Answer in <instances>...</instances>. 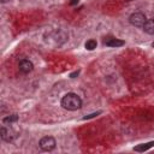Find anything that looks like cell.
<instances>
[{
  "instance_id": "1",
  "label": "cell",
  "mask_w": 154,
  "mask_h": 154,
  "mask_svg": "<svg viewBox=\"0 0 154 154\" xmlns=\"http://www.w3.org/2000/svg\"><path fill=\"white\" fill-rule=\"evenodd\" d=\"M60 105L63 108L67 111H76L82 107V100L81 97L75 93H67L63 96Z\"/></svg>"
},
{
  "instance_id": "2",
  "label": "cell",
  "mask_w": 154,
  "mask_h": 154,
  "mask_svg": "<svg viewBox=\"0 0 154 154\" xmlns=\"http://www.w3.org/2000/svg\"><path fill=\"white\" fill-rule=\"evenodd\" d=\"M55 144H57V141H55V138L52 137V136H45V137H42V138L40 140V142H38L40 148H41L42 150H45V152H51V150H53V149L55 148Z\"/></svg>"
},
{
  "instance_id": "3",
  "label": "cell",
  "mask_w": 154,
  "mask_h": 154,
  "mask_svg": "<svg viewBox=\"0 0 154 154\" xmlns=\"http://www.w3.org/2000/svg\"><path fill=\"white\" fill-rule=\"evenodd\" d=\"M146 20H147V18L142 12H134L129 17L130 24L134 25V26H137V28H142L143 24L146 23Z\"/></svg>"
},
{
  "instance_id": "4",
  "label": "cell",
  "mask_w": 154,
  "mask_h": 154,
  "mask_svg": "<svg viewBox=\"0 0 154 154\" xmlns=\"http://www.w3.org/2000/svg\"><path fill=\"white\" fill-rule=\"evenodd\" d=\"M14 132H13V130L12 129H10V128H7V126H1V129H0V137H1V140L2 141H5V142H12L13 141V138H14Z\"/></svg>"
},
{
  "instance_id": "5",
  "label": "cell",
  "mask_w": 154,
  "mask_h": 154,
  "mask_svg": "<svg viewBox=\"0 0 154 154\" xmlns=\"http://www.w3.org/2000/svg\"><path fill=\"white\" fill-rule=\"evenodd\" d=\"M18 67H19V71L22 73H30L34 70V64L28 59H22L19 61Z\"/></svg>"
},
{
  "instance_id": "6",
  "label": "cell",
  "mask_w": 154,
  "mask_h": 154,
  "mask_svg": "<svg viewBox=\"0 0 154 154\" xmlns=\"http://www.w3.org/2000/svg\"><path fill=\"white\" fill-rule=\"evenodd\" d=\"M143 31L148 35H154V19H147L143 24Z\"/></svg>"
},
{
  "instance_id": "7",
  "label": "cell",
  "mask_w": 154,
  "mask_h": 154,
  "mask_svg": "<svg viewBox=\"0 0 154 154\" xmlns=\"http://www.w3.org/2000/svg\"><path fill=\"white\" fill-rule=\"evenodd\" d=\"M105 45L108 47H120L124 45L123 40H118V38H108L105 41Z\"/></svg>"
},
{
  "instance_id": "8",
  "label": "cell",
  "mask_w": 154,
  "mask_h": 154,
  "mask_svg": "<svg viewBox=\"0 0 154 154\" xmlns=\"http://www.w3.org/2000/svg\"><path fill=\"white\" fill-rule=\"evenodd\" d=\"M152 147H154V141L148 142V143H142V144H138V146L134 147V150H136V152H146V150L150 149Z\"/></svg>"
},
{
  "instance_id": "9",
  "label": "cell",
  "mask_w": 154,
  "mask_h": 154,
  "mask_svg": "<svg viewBox=\"0 0 154 154\" xmlns=\"http://www.w3.org/2000/svg\"><path fill=\"white\" fill-rule=\"evenodd\" d=\"M18 120V116L17 114H11V116H7L2 119V123L4 124H12V123H16Z\"/></svg>"
},
{
  "instance_id": "10",
  "label": "cell",
  "mask_w": 154,
  "mask_h": 154,
  "mask_svg": "<svg viewBox=\"0 0 154 154\" xmlns=\"http://www.w3.org/2000/svg\"><path fill=\"white\" fill-rule=\"evenodd\" d=\"M85 48L88 49V51H93V49H95L96 48V46H97V43H96V41L95 40H88L87 42H85Z\"/></svg>"
},
{
  "instance_id": "11",
  "label": "cell",
  "mask_w": 154,
  "mask_h": 154,
  "mask_svg": "<svg viewBox=\"0 0 154 154\" xmlns=\"http://www.w3.org/2000/svg\"><path fill=\"white\" fill-rule=\"evenodd\" d=\"M97 114H100V112H96V113H91V114H89V116H87V117H84L83 119L84 120H87V119H90V118H94L95 116H97Z\"/></svg>"
},
{
  "instance_id": "12",
  "label": "cell",
  "mask_w": 154,
  "mask_h": 154,
  "mask_svg": "<svg viewBox=\"0 0 154 154\" xmlns=\"http://www.w3.org/2000/svg\"><path fill=\"white\" fill-rule=\"evenodd\" d=\"M78 73H79L78 71H75V72H72V73L70 75V77H71V78H75L76 76H78Z\"/></svg>"
},
{
  "instance_id": "13",
  "label": "cell",
  "mask_w": 154,
  "mask_h": 154,
  "mask_svg": "<svg viewBox=\"0 0 154 154\" xmlns=\"http://www.w3.org/2000/svg\"><path fill=\"white\" fill-rule=\"evenodd\" d=\"M75 4H78V0H72V1L70 2V5H75Z\"/></svg>"
},
{
  "instance_id": "14",
  "label": "cell",
  "mask_w": 154,
  "mask_h": 154,
  "mask_svg": "<svg viewBox=\"0 0 154 154\" xmlns=\"http://www.w3.org/2000/svg\"><path fill=\"white\" fill-rule=\"evenodd\" d=\"M7 1H10V0H1V2H7Z\"/></svg>"
}]
</instances>
